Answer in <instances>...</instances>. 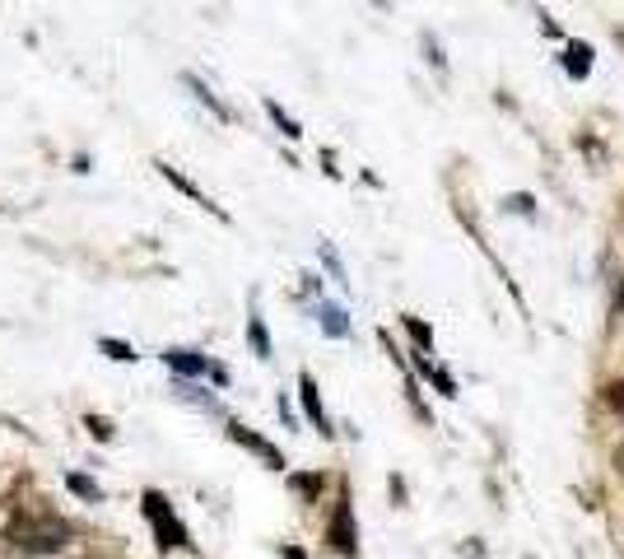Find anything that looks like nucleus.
<instances>
[{
    "mask_svg": "<svg viewBox=\"0 0 624 559\" xmlns=\"http://www.w3.org/2000/svg\"><path fill=\"white\" fill-rule=\"evenodd\" d=\"M10 541L19 550H28V555H52V550H61L70 541V527L61 518H52V513H19L10 522Z\"/></svg>",
    "mask_w": 624,
    "mask_h": 559,
    "instance_id": "1",
    "label": "nucleus"
},
{
    "mask_svg": "<svg viewBox=\"0 0 624 559\" xmlns=\"http://www.w3.org/2000/svg\"><path fill=\"white\" fill-rule=\"evenodd\" d=\"M145 518L154 522V536H159V550H173V546H187V527L173 518V508L163 499L159 490L145 494Z\"/></svg>",
    "mask_w": 624,
    "mask_h": 559,
    "instance_id": "2",
    "label": "nucleus"
},
{
    "mask_svg": "<svg viewBox=\"0 0 624 559\" xmlns=\"http://www.w3.org/2000/svg\"><path fill=\"white\" fill-rule=\"evenodd\" d=\"M326 541H331V550H340V555H354V508H350V494H340Z\"/></svg>",
    "mask_w": 624,
    "mask_h": 559,
    "instance_id": "3",
    "label": "nucleus"
},
{
    "mask_svg": "<svg viewBox=\"0 0 624 559\" xmlns=\"http://www.w3.org/2000/svg\"><path fill=\"white\" fill-rule=\"evenodd\" d=\"M233 438H238V443H247V448H252V452H261V457H266V462H271V466H285V457H280V452H275L271 443H266V438L247 434L243 424H233Z\"/></svg>",
    "mask_w": 624,
    "mask_h": 559,
    "instance_id": "4",
    "label": "nucleus"
},
{
    "mask_svg": "<svg viewBox=\"0 0 624 559\" xmlns=\"http://www.w3.org/2000/svg\"><path fill=\"white\" fill-rule=\"evenodd\" d=\"M303 406H308V415L317 420V429L326 434V415H322V401H317V387H312V378H303Z\"/></svg>",
    "mask_w": 624,
    "mask_h": 559,
    "instance_id": "5",
    "label": "nucleus"
},
{
    "mask_svg": "<svg viewBox=\"0 0 624 559\" xmlns=\"http://www.w3.org/2000/svg\"><path fill=\"white\" fill-rule=\"evenodd\" d=\"M601 401H606L615 415H624V378L620 382H606V387H601Z\"/></svg>",
    "mask_w": 624,
    "mask_h": 559,
    "instance_id": "6",
    "label": "nucleus"
},
{
    "mask_svg": "<svg viewBox=\"0 0 624 559\" xmlns=\"http://www.w3.org/2000/svg\"><path fill=\"white\" fill-rule=\"evenodd\" d=\"M168 364H173V369H187V373H201L205 369V359L182 355V350H173V355H168Z\"/></svg>",
    "mask_w": 624,
    "mask_h": 559,
    "instance_id": "7",
    "label": "nucleus"
},
{
    "mask_svg": "<svg viewBox=\"0 0 624 559\" xmlns=\"http://www.w3.org/2000/svg\"><path fill=\"white\" fill-rule=\"evenodd\" d=\"M70 490H80V494H89V499H98L94 480H84V476H70Z\"/></svg>",
    "mask_w": 624,
    "mask_h": 559,
    "instance_id": "8",
    "label": "nucleus"
},
{
    "mask_svg": "<svg viewBox=\"0 0 624 559\" xmlns=\"http://www.w3.org/2000/svg\"><path fill=\"white\" fill-rule=\"evenodd\" d=\"M103 350H108L112 359H136V355H131V350L122 345V341H103Z\"/></svg>",
    "mask_w": 624,
    "mask_h": 559,
    "instance_id": "9",
    "label": "nucleus"
},
{
    "mask_svg": "<svg viewBox=\"0 0 624 559\" xmlns=\"http://www.w3.org/2000/svg\"><path fill=\"white\" fill-rule=\"evenodd\" d=\"M615 308H620V313H624V289H620V299H615Z\"/></svg>",
    "mask_w": 624,
    "mask_h": 559,
    "instance_id": "10",
    "label": "nucleus"
},
{
    "mask_svg": "<svg viewBox=\"0 0 624 559\" xmlns=\"http://www.w3.org/2000/svg\"><path fill=\"white\" fill-rule=\"evenodd\" d=\"M289 559H303V555H299V550H289Z\"/></svg>",
    "mask_w": 624,
    "mask_h": 559,
    "instance_id": "11",
    "label": "nucleus"
}]
</instances>
